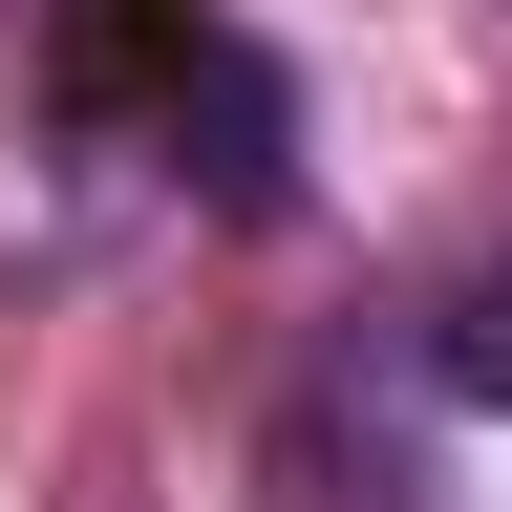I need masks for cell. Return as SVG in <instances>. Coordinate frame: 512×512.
I'll return each instance as SVG.
<instances>
[{
    "mask_svg": "<svg viewBox=\"0 0 512 512\" xmlns=\"http://www.w3.org/2000/svg\"><path fill=\"white\" fill-rule=\"evenodd\" d=\"M427 384H448V406H491V427H512V256H470V278L427 299Z\"/></svg>",
    "mask_w": 512,
    "mask_h": 512,
    "instance_id": "cell-1",
    "label": "cell"
}]
</instances>
